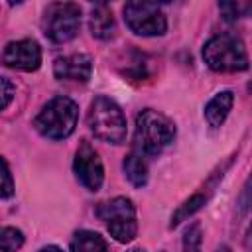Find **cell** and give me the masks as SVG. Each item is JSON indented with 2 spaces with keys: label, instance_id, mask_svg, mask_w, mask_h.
<instances>
[{
  "label": "cell",
  "instance_id": "cell-10",
  "mask_svg": "<svg viewBox=\"0 0 252 252\" xmlns=\"http://www.w3.org/2000/svg\"><path fill=\"white\" fill-rule=\"evenodd\" d=\"M91 73H93V61L85 53H71V55L57 57L53 61V75L59 81L85 83L89 81Z\"/></svg>",
  "mask_w": 252,
  "mask_h": 252
},
{
  "label": "cell",
  "instance_id": "cell-21",
  "mask_svg": "<svg viewBox=\"0 0 252 252\" xmlns=\"http://www.w3.org/2000/svg\"><path fill=\"white\" fill-rule=\"evenodd\" d=\"M39 252H63L59 246H55V244H47V246H43Z\"/></svg>",
  "mask_w": 252,
  "mask_h": 252
},
{
  "label": "cell",
  "instance_id": "cell-3",
  "mask_svg": "<svg viewBox=\"0 0 252 252\" xmlns=\"http://www.w3.org/2000/svg\"><path fill=\"white\" fill-rule=\"evenodd\" d=\"M203 59L217 73H236L248 69V53L240 37L220 33L211 37L203 47Z\"/></svg>",
  "mask_w": 252,
  "mask_h": 252
},
{
  "label": "cell",
  "instance_id": "cell-14",
  "mask_svg": "<svg viewBox=\"0 0 252 252\" xmlns=\"http://www.w3.org/2000/svg\"><path fill=\"white\" fill-rule=\"evenodd\" d=\"M71 252H106V242L98 232L79 230L71 240Z\"/></svg>",
  "mask_w": 252,
  "mask_h": 252
},
{
  "label": "cell",
  "instance_id": "cell-9",
  "mask_svg": "<svg viewBox=\"0 0 252 252\" xmlns=\"http://www.w3.org/2000/svg\"><path fill=\"white\" fill-rule=\"evenodd\" d=\"M2 63L10 69H18V71H26V73L37 71L41 65V49H39L37 41H33V39L10 41L4 47Z\"/></svg>",
  "mask_w": 252,
  "mask_h": 252
},
{
  "label": "cell",
  "instance_id": "cell-17",
  "mask_svg": "<svg viewBox=\"0 0 252 252\" xmlns=\"http://www.w3.org/2000/svg\"><path fill=\"white\" fill-rule=\"evenodd\" d=\"M203 230L199 222H193L183 234V252H201Z\"/></svg>",
  "mask_w": 252,
  "mask_h": 252
},
{
  "label": "cell",
  "instance_id": "cell-2",
  "mask_svg": "<svg viewBox=\"0 0 252 252\" xmlns=\"http://www.w3.org/2000/svg\"><path fill=\"white\" fill-rule=\"evenodd\" d=\"M79 118V106L69 96L51 98L35 116V130L49 140H65L75 132Z\"/></svg>",
  "mask_w": 252,
  "mask_h": 252
},
{
  "label": "cell",
  "instance_id": "cell-15",
  "mask_svg": "<svg viewBox=\"0 0 252 252\" xmlns=\"http://www.w3.org/2000/svg\"><path fill=\"white\" fill-rule=\"evenodd\" d=\"M207 203V197L203 195V193H197V195H193V197H189L183 205H179V209L173 213V217H171V222H169V228H175L177 224H181L187 217H191L193 213H197L203 205Z\"/></svg>",
  "mask_w": 252,
  "mask_h": 252
},
{
  "label": "cell",
  "instance_id": "cell-8",
  "mask_svg": "<svg viewBox=\"0 0 252 252\" xmlns=\"http://www.w3.org/2000/svg\"><path fill=\"white\" fill-rule=\"evenodd\" d=\"M73 169H75L79 183L85 189H89V191L100 189V185L104 181V167H102V161L98 158V152L89 142H81V146L77 148Z\"/></svg>",
  "mask_w": 252,
  "mask_h": 252
},
{
  "label": "cell",
  "instance_id": "cell-16",
  "mask_svg": "<svg viewBox=\"0 0 252 252\" xmlns=\"http://www.w3.org/2000/svg\"><path fill=\"white\" fill-rule=\"evenodd\" d=\"M24 244V232L14 226H6L0 230V252H16Z\"/></svg>",
  "mask_w": 252,
  "mask_h": 252
},
{
  "label": "cell",
  "instance_id": "cell-5",
  "mask_svg": "<svg viewBox=\"0 0 252 252\" xmlns=\"http://www.w3.org/2000/svg\"><path fill=\"white\" fill-rule=\"evenodd\" d=\"M41 28L51 43H67L79 33L81 8L73 2H53L43 12Z\"/></svg>",
  "mask_w": 252,
  "mask_h": 252
},
{
  "label": "cell",
  "instance_id": "cell-6",
  "mask_svg": "<svg viewBox=\"0 0 252 252\" xmlns=\"http://www.w3.org/2000/svg\"><path fill=\"white\" fill-rule=\"evenodd\" d=\"M96 215L100 220H104L110 236L116 242L126 244L134 240L138 232V222H136V209L130 199L116 197L112 201H106L96 209Z\"/></svg>",
  "mask_w": 252,
  "mask_h": 252
},
{
  "label": "cell",
  "instance_id": "cell-18",
  "mask_svg": "<svg viewBox=\"0 0 252 252\" xmlns=\"http://www.w3.org/2000/svg\"><path fill=\"white\" fill-rule=\"evenodd\" d=\"M14 195V179L6 159L0 156V199H8Z\"/></svg>",
  "mask_w": 252,
  "mask_h": 252
},
{
  "label": "cell",
  "instance_id": "cell-20",
  "mask_svg": "<svg viewBox=\"0 0 252 252\" xmlns=\"http://www.w3.org/2000/svg\"><path fill=\"white\" fill-rule=\"evenodd\" d=\"M14 98V85L6 79V77H0V110H4Z\"/></svg>",
  "mask_w": 252,
  "mask_h": 252
},
{
  "label": "cell",
  "instance_id": "cell-4",
  "mask_svg": "<svg viewBox=\"0 0 252 252\" xmlns=\"http://www.w3.org/2000/svg\"><path fill=\"white\" fill-rule=\"evenodd\" d=\"M91 132L108 144H122L126 138V118L120 106L108 96H96L87 112Z\"/></svg>",
  "mask_w": 252,
  "mask_h": 252
},
{
  "label": "cell",
  "instance_id": "cell-13",
  "mask_svg": "<svg viewBox=\"0 0 252 252\" xmlns=\"http://www.w3.org/2000/svg\"><path fill=\"white\" fill-rule=\"evenodd\" d=\"M122 169L134 187H144L148 183V163L140 154L130 152L122 161Z\"/></svg>",
  "mask_w": 252,
  "mask_h": 252
},
{
  "label": "cell",
  "instance_id": "cell-22",
  "mask_svg": "<svg viewBox=\"0 0 252 252\" xmlns=\"http://www.w3.org/2000/svg\"><path fill=\"white\" fill-rule=\"evenodd\" d=\"M128 252H142V250H140V248H130Z\"/></svg>",
  "mask_w": 252,
  "mask_h": 252
},
{
  "label": "cell",
  "instance_id": "cell-12",
  "mask_svg": "<svg viewBox=\"0 0 252 252\" xmlns=\"http://www.w3.org/2000/svg\"><path fill=\"white\" fill-rule=\"evenodd\" d=\"M232 104H234L232 91H220V93H217L207 102V106H205V118H207L209 126H213V128L222 126L224 120H226V116H228V112H230V108H232Z\"/></svg>",
  "mask_w": 252,
  "mask_h": 252
},
{
  "label": "cell",
  "instance_id": "cell-1",
  "mask_svg": "<svg viewBox=\"0 0 252 252\" xmlns=\"http://www.w3.org/2000/svg\"><path fill=\"white\" fill-rule=\"evenodd\" d=\"M175 138V124L161 112L146 108L136 116L134 152L142 158L161 154Z\"/></svg>",
  "mask_w": 252,
  "mask_h": 252
},
{
  "label": "cell",
  "instance_id": "cell-19",
  "mask_svg": "<svg viewBox=\"0 0 252 252\" xmlns=\"http://www.w3.org/2000/svg\"><path fill=\"white\" fill-rule=\"evenodd\" d=\"M219 10L222 12L226 22H234L240 18V10H248V4H234V2H222L219 4Z\"/></svg>",
  "mask_w": 252,
  "mask_h": 252
},
{
  "label": "cell",
  "instance_id": "cell-7",
  "mask_svg": "<svg viewBox=\"0 0 252 252\" xmlns=\"http://www.w3.org/2000/svg\"><path fill=\"white\" fill-rule=\"evenodd\" d=\"M124 22L126 26L142 37L163 35L167 30L165 14L158 4L152 2H128L124 6Z\"/></svg>",
  "mask_w": 252,
  "mask_h": 252
},
{
  "label": "cell",
  "instance_id": "cell-11",
  "mask_svg": "<svg viewBox=\"0 0 252 252\" xmlns=\"http://www.w3.org/2000/svg\"><path fill=\"white\" fill-rule=\"evenodd\" d=\"M89 28H91V33H93L96 39H102V41L112 39V37H114V32H116V24H114L112 10H110L106 4H96V6L91 10Z\"/></svg>",
  "mask_w": 252,
  "mask_h": 252
}]
</instances>
